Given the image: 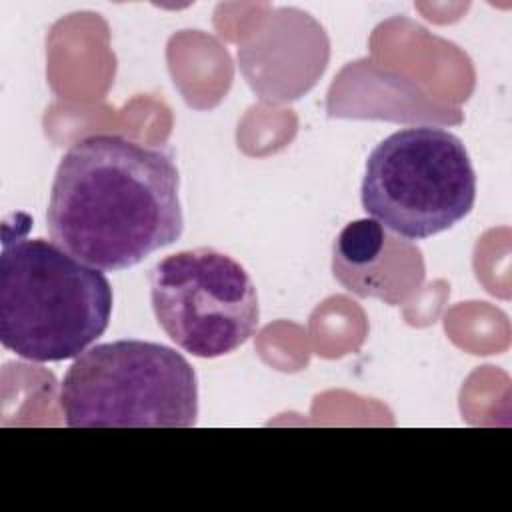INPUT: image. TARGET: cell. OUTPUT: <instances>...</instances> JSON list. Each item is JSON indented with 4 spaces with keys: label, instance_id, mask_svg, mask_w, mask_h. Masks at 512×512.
I'll return each mask as SVG.
<instances>
[{
    "label": "cell",
    "instance_id": "6",
    "mask_svg": "<svg viewBox=\"0 0 512 512\" xmlns=\"http://www.w3.org/2000/svg\"><path fill=\"white\" fill-rule=\"evenodd\" d=\"M384 226L374 218H362L350 222L338 236L334 244V272L348 268H366L374 264L386 242Z\"/></svg>",
    "mask_w": 512,
    "mask_h": 512
},
{
    "label": "cell",
    "instance_id": "4",
    "mask_svg": "<svg viewBox=\"0 0 512 512\" xmlns=\"http://www.w3.org/2000/svg\"><path fill=\"white\" fill-rule=\"evenodd\" d=\"M360 198L386 230L406 240H424L470 214L476 172L456 134L436 126H408L372 148Z\"/></svg>",
    "mask_w": 512,
    "mask_h": 512
},
{
    "label": "cell",
    "instance_id": "5",
    "mask_svg": "<svg viewBox=\"0 0 512 512\" xmlns=\"http://www.w3.org/2000/svg\"><path fill=\"white\" fill-rule=\"evenodd\" d=\"M148 278L158 326L196 358L226 356L258 328L256 284L226 252L210 246L180 250L156 262Z\"/></svg>",
    "mask_w": 512,
    "mask_h": 512
},
{
    "label": "cell",
    "instance_id": "3",
    "mask_svg": "<svg viewBox=\"0 0 512 512\" xmlns=\"http://www.w3.org/2000/svg\"><path fill=\"white\" fill-rule=\"evenodd\" d=\"M70 428H190L198 418V380L174 348L114 340L84 350L58 394Z\"/></svg>",
    "mask_w": 512,
    "mask_h": 512
},
{
    "label": "cell",
    "instance_id": "1",
    "mask_svg": "<svg viewBox=\"0 0 512 512\" xmlns=\"http://www.w3.org/2000/svg\"><path fill=\"white\" fill-rule=\"evenodd\" d=\"M46 228L62 250L102 272L140 264L184 232L172 150L90 134L60 158Z\"/></svg>",
    "mask_w": 512,
    "mask_h": 512
},
{
    "label": "cell",
    "instance_id": "2",
    "mask_svg": "<svg viewBox=\"0 0 512 512\" xmlns=\"http://www.w3.org/2000/svg\"><path fill=\"white\" fill-rule=\"evenodd\" d=\"M2 232V346L30 362L78 358L110 324L108 278L56 242L12 232L8 222Z\"/></svg>",
    "mask_w": 512,
    "mask_h": 512
}]
</instances>
